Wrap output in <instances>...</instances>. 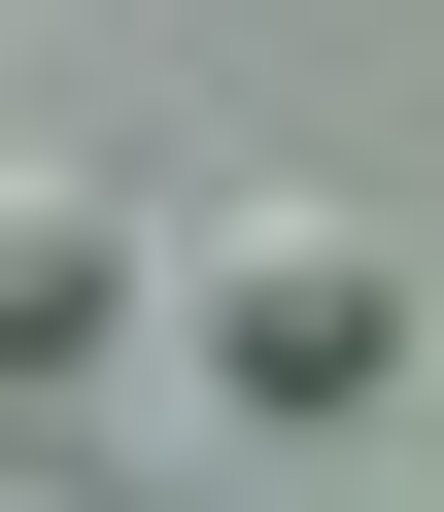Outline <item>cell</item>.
Wrapping results in <instances>:
<instances>
[{
  "instance_id": "6da1fadb",
  "label": "cell",
  "mask_w": 444,
  "mask_h": 512,
  "mask_svg": "<svg viewBox=\"0 0 444 512\" xmlns=\"http://www.w3.org/2000/svg\"><path fill=\"white\" fill-rule=\"evenodd\" d=\"M171 308H205V376H240V410H342V376H410V239H376V205H240Z\"/></svg>"
},
{
  "instance_id": "7a4b0ae2",
  "label": "cell",
  "mask_w": 444,
  "mask_h": 512,
  "mask_svg": "<svg viewBox=\"0 0 444 512\" xmlns=\"http://www.w3.org/2000/svg\"><path fill=\"white\" fill-rule=\"evenodd\" d=\"M69 342H137V239H103L69 171H0V410H35Z\"/></svg>"
},
{
  "instance_id": "3957f363",
  "label": "cell",
  "mask_w": 444,
  "mask_h": 512,
  "mask_svg": "<svg viewBox=\"0 0 444 512\" xmlns=\"http://www.w3.org/2000/svg\"><path fill=\"white\" fill-rule=\"evenodd\" d=\"M0 512H103V478H69V444H35V410H0Z\"/></svg>"
}]
</instances>
